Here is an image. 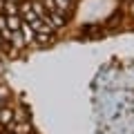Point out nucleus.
I'll use <instances>...</instances> for the list:
<instances>
[{"label":"nucleus","mask_w":134,"mask_h":134,"mask_svg":"<svg viewBox=\"0 0 134 134\" xmlns=\"http://www.w3.org/2000/svg\"><path fill=\"white\" fill-rule=\"evenodd\" d=\"M11 119H14V112L9 110V107H0V125H7V123H11Z\"/></svg>","instance_id":"4"},{"label":"nucleus","mask_w":134,"mask_h":134,"mask_svg":"<svg viewBox=\"0 0 134 134\" xmlns=\"http://www.w3.org/2000/svg\"><path fill=\"white\" fill-rule=\"evenodd\" d=\"M5 20H7V27H9L11 31L20 29V23H23V18H20L18 14H9V16H5Z\"/></svg>","instance_id":"3"},{"label":"nucleus","mask_w":134,"mask_h":134,"mask_svg":"<svg viewBox=\"0 0 134 134\" xmlns=\"http://www.w3.org/2000/svg\"><path fill=\"white\" fill-rule=\"evenodd\" d=\"M69 7H72V0H54V9L58 11V14H63L67 18V14H69Z\"/></svg>","instance_id":"2"},{"label":"nucleus","mask_w":134,"mask_h":134,"mask_svg":"<svg viewBox=\"0 0 134 134\" xmlns=\"http://www.w3.org/2000/svg\"><path fill=\"white\" fill-rule=\"evenodd\" d=\"M2 47H5V40H2V38H0V49H2Z\"/></svg>","instance_id":"6"},{"label":"nucleus","mask_w":134,"mask_h":134,"mask_svg":"<svg viewBox=\"0 0 134 134\" xmlns=\"http://www.w3.org/2000/svg\"><path fill=\"white\" fill-rule=\"evenodd\" d=\"M5 9V0H0V11Z\"/></svg>","instance_id":"5"},{"label":"nucleus","mask_w":134,"mask_h":134,"mask_svg":"<svg viewBox=\"0 0 134 134\" xmlns=\"http://www.w3.org/2000/svg\"><path fill=\"white\" fill-rule=\"evenodd\" d=\"M20 34H23V38H25V45H31L34 40H36V31L31 29V25L29 23H20Z\"/></svg>","instance_id":"1"}]
</instances>
